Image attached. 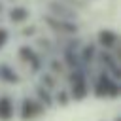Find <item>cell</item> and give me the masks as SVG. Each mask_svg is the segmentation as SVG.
<instances>
[{"mask_svg":"<svg viewBox=\"0 0 121 121\" xmlns=\"http://www.w3.org/2000/svg\"><path fill=\"white\" fill-rule=\"evenodd\" d=\"M95 93L98 96H117L119 95L117 79L113 76H108V72L100 74L96 79V85H95Z\"/></svg>","mask_w":121,"mask_h":121,"instance_id":"6da1fadb","label":"cell"},{"mask_svg":"<svg viewBox=\"0 0 121 121\" xmlns=\"http://www.w3.org/2000/svg\"><path fill=\"white\" fill-rule=\"evenodd\" d=\"M40 112H42V104H40V102L30 100V98H25V100H23V106H21V117H23V119H32V117H36Z\"/></svg>","mask_w":121,"mask_h":121,"instance_id":"7a4b0ae2","label":"cell"},{"mask_svg":"<svg viewBox=\"0 0 121 121\" xmlns=\"http://www.w3.org/2000/svg\"><path fill=\"white\" fill-rule=\"evenodd\" d=\"M98 43L104 47V49H113L117 45V34L113 30H100L98 32Z\"/></svg>","mask_w":121,"mask_h":121,"instance_id":"3957f363","label":"cell"},{"mask_svg":"<svg viewBox=\"0 0 121 121\" xmlns=\"http://www.w3.org/2000/svg\"><path fill=\"white\" fill-rule=\"evenodd\" d=\"M76 78H72V95L76 96V98H83L85 96V93H87V87H85V78H83V74H74Z\"/></svg>","mask_w":121,"mask_h":121,"instance_id":"277c9868","label":"cell"},{"mask_svg":"<svg viewBox=\"0 0 121 121\" xmlns=\"http://www.w3.org/2000/svg\"><path fill=\"white\" fill-rule=\"evenodd\" d=\"M13 112H15V108H13L11 98L9 96H0V119L2 121L11 119L13 117Z\"/></svg>","mask_w":121,"mask_h":121,"instance_id":"5b68a950","label":"cell"},{"mask_svg":"<svg viewBox=\"0 0 121 121\" xmlns=\"http://www.w3.org/2000/svg\"><path fill=\"white\" fill-rule=\"evenodd\" d=\"M21 57L26 60V62H32V66L34 68H40V60H38V57H36V53L30 49V47H21Z\"/></svg>","mask_w":121,"mask_h":121,"instance_id":"8992f818","label":"cell"},{"mask_svg":"<svg viewBox=\"0 0 121 121\" xmlns=\"http://www.w3.org/2000/svg\"><path fill=\"white\" fill-rule=\"evenodd\" d=\"M0 78H2L4 81H8V83H17V79H19L17 74H15L9 66H6V64L0 66Z\"/></svg>","mask_w":121,"mask_h":121,"instance_id":"52a82bcc","label":"cell"},{"mask_svg":"<svg viewBox=\"0 0 121 121\" xmlns=\"http://www.w3.org/2000/svg\"><path fill=\"white\" fill-rule=\"evenodd\" d=\"M28 17V11L25 9V8H13L11 11H9V19L13 21V23H21V21H25Z\"/></svg>","mask_w":121,"mask_h":121,"instance_id":"ba28073f","label":"cell"},{"mask_svg":"<svg viewBox=\"0 0 121 121\" xmlns=\"http://www.w3.org/2000/svg\"><path fill=\"white\" fill-rule=\"evenodd\" d=\"M6 42H8V30L0 26V49L6 45Z\"/></svg>","mask_w":121,"mask_h":121,"instance_id":"9c48e42d","label":"cell"},{"mask_svg":"<svg viewBox=\"0 0 121 121\" xmlns=\"http://www.w3.org/2000/svg\"><path fill=\"white\" fill-rule=\"evenodd\" d=\"M72 2H76V4H87V2H93V0H72Z\"/></svg>","mask_w":121,"mask_h":121,"instance_id":"30bf717a","label":"cell"}]
</instances>
